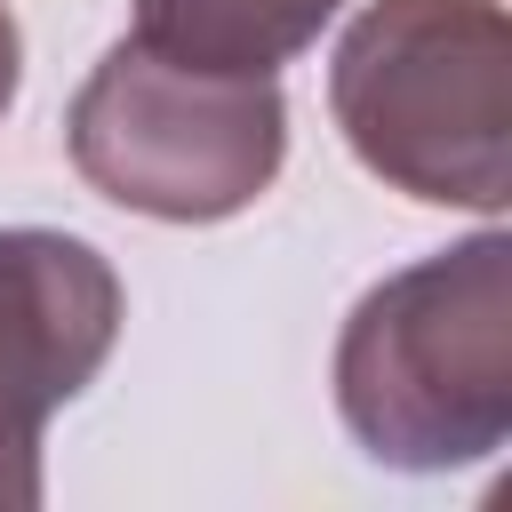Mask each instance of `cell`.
Returning <instances> with one entry per match:
<instances>
[{
    "instance_id": "1",
    "label": "cell",
    "mask_w": 512,
    "mask_h": 512,
    "mask_svg": "<svg viewBox=\"0 0 512 512\" xmlns=\"http://www.w3.org/2000/svg\"><path fill=\"white\" fill-rule=\"evenodd\" d=\"M336 408L376 464L448 472L512 432V240L480 232L368 288L336 344Z\"/></svg>"
},
{
    "instance_id": "2",
    "label": "cell",
    "mask_w": 512,
    "mask_h": 512,
    "mask_svg": "<svg viewBox=\"0 0 512 512\" xmlns=\"http://www.w3.org/2000/svg\"><path fill=\"white\" fill-rule=\"evenodd\" d=\"M512 24L496 0H376L328 72V104L368 176L432 208L512 200Z\"/></svg>"
},
{
    "instance_id": "3",
    "label": "cell",
    "mask_w": 512,
    "mask_h": 512,
    "mask_svg": "<svg viewBox=\"0 0 512 512\" xmlns=\"http://www.w3.org/2000/svg\"><path fill=\"white\" fill-rule=\"evenodd\" d=\"M64 136L72 168L104 200L168 224H216L280 176L288 104L272 72H200L120 40L72 96Z\"/></svg>"
},
{
    "instance_id": "4",
    "label": "cell",
    "mask_w": 512,
    "mask_h": 512,
    "mask_svg": "<svg viewBox=\"0 0 512 512\" xmlns=\"http://www.w3.org/2000/svg\"><path fill=\"white\" fill-rule=\"evenodd\" d=\"M120 280L72 232H0V512L40 504V432L104 368Z\"/></svg>"
},
{
    "instance_id": "5",
    "label": "cell",
    "mask_w": 512,
    "mask_h": 512,
    "mask_svg": "<svg viewBox=\"0 0 512 512\" xmlns=\"http://www.w3.org/2000/svg\"><path fill=\"white\" fill-rule=\"evenodd\" d=\"M344 0H136V40L200 72H280Z\"/></svg>"
},
{
    "instance_id": "6",
    "label": "cell",
    "mask_w": 512,
    "mask_h": 512,
    "mask_svg": "<svg viewBox=\"0 0 512 512\" xmlns=\"http://www.w3.org/2000/svg\"><path fill=\"white\" fill-rule=\"evenodd\" d=\"M16 72H24V40H16V16H8V0H0V112H8V96H16Z\"/></svg>"
}]
</instances>
